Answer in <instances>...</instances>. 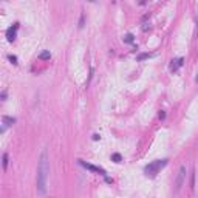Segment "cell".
<instances>
[{
    "mask_svg": "<svg viewBox=\"0 0 198 198\" xmlns=\"http://www.w3.org/2000/svg\"><path fill=\"white\" fill-rule=\"evenodd\" d=\"M48 173H50V160L47 150L40 153L39 166H37V193L45 195L47 193V183H48Z\"/></svg>",
    "mask_w": 198,
    "mask_h": 198,
    "instance_id": "cell-1",
    "label": "cell"
},
{
    "mask_svg": "<svg viewBox=\"0 0 198 198\" xmlns=\"http://www.w3.org/2000/svg\"><path fill=\"white\" fill-rule=\"evenodd\" d=\"M166 166H167V160H156V161L147 164L146 167H144V173H146L147 177H150V178H155L156 173H158L163 167H166Z\"/></svg>",
    "mask_w": 198,
    "mask_h": 198,
    "instance_id": "cell-2",
    "label": "cell"
},
{
    "mask_svg": "<svg viewBox=\"0 0 198 198\" xmlns=\"http://www.w3.org/2000/svg\"><path fill=\"white\" fill-rule=\"evenodd\" d=\"M184 179H186V166L183 164L178 170L177 178H175V193H178L181 190V187L184 186Z\"/></svg>",
    "mask_w": 198,
    "mask_h": 198,
    "instance_id": "cell-3",
    "label": "cell"
},
{
    "mask_svg": "<svg viewBox=\"0 0 198 198\" xmlns=\"http://www.w3.org/2000/svg\"><path fill=\"white\" fill-rule=\"evenodd\" d=\"M78 163H79L80 166H82V167L88 169V170H91V172H96V173H99V175H102V177H107L105 170H104V169H101V167H98V166L88 164V163H85V161H82V160H78Z\"/></svg>",
    "mask_w": 198,
    "mask_h": 198,
    "instance_id": "cell-4",
    "label": "cell"
},
{
    "mask_svg": "<svg viewBox=\"0 0 198 198\" xmlns=\"http://www.w3.org/2000/svg\"><path fill=\"white\" fill-rule=\"evenodd\" d=\"M17 30H19V23H14L12 26H10V28L6 30V37H8V40H10V42H14V40H16Z\"/></svg>",
    "mask_w": 198,
    "mask_h": 198,
    "instance_id": "cell-5",
    "label": "cell"
},
{
    "mask_svg": "<svg viewBox=\"0 0 198 198\" xmlns=\"http://www.w3.org/2000/svg\"><path fill=\"white\" fill-rule=\"evenodd\" d=\"M183 64H184V59H183V57H178V59L172 60V64H170L169 68H170V71H177V70H178V68H179V67H181Z\"/></svg>",
    "mask_w": 198,
    "mask_h": 198,
    "instance_id": "cell-6",
    "label": "cell"
},
{
    "mask_svg": "<svg viewBox=\"0 0 198 198\" xmlns=\"http://www.w3.org/2000/svg\"><path fill=\"white\" fill-rule=\"evenodd\" d=\"M2 121H3V125H6V127H8V125H12V124L16 122V119L11 118V116H3Z\"/></svg>",
    "mask_w": 198,
    "mask_h": 198,
    "instance_id": "cell-7",
    "label": "cell"
},
{
    "mask_svg": "<svg viewBox=\"0 0 198 198\" xmlns=\"http://www.w3.org/2000/svg\"><path fill=\"white\" fill-rule=\"evenodd\" d=\"M50 57H51V53H50V51H42L39 54V59H42V60H48Z\"/></svg>",
    "mask_w": 198,
    "mask_h": 198,
    "instance_id": "cell-8",
    "label": "cell"
},
{
    "mask_svg": "<svg viewBox=\"0 0 198 198\" xmlns=\"http://www.w3.org/2000/svg\"><path fill=\"white\" fill-rule=\"evenodd\" d=\"M133 40H135V36H133V34H130V33H129V34H125V36H124V42H125V43H132Z\"/></svg>",
    "mask_w": 198,
    "mask_h": 198,
    "instance_id": "cell-9",
    "label": "cell"
},
{
    "mask_svg": "<svg viewBox=\"0 0 198 198\" xmlns=\"http://www.w3.org/2000/svg\"><path fill=\"white\" fill-rule=\"evenodd\" d=\"M111 161H113V163H121V161H122V156L119 153H113L111 155Z\"/></svg>",
    "mask_w": 198,
    "mask_h": 198,
    "instance_id": "cell-10",
    "label": "cell"
},
{
    "mask_svg": "<svg viewBox=\"0 0 198 198\" xmlns=\"http://www.w3.org/2000/svg\"><path fill=\"white\" fill-rule=\"evenodd\" d=\"M2 164H3V170H6V167H8V153H3L2 155Z\"/></svg>",
    "mask_w": 198,
    "mask_h": 198,
    "instance_id": "cell-11",
    "label": "cell"
},
{
    "mask_svg": "<svg viewBox=\"0 0 198 198\" xmlns=\"http://www.w3.org/2000/svg\"><path fill=\"white\" fill-rule=\"evenodd\" d=\"M150 56H152L150 53H142V54L138 56V60H144V59H147V57H150Z\"/></svg>",
    "mask_w": 198,
    "mask_h": 198,
    "instance_id": "cell-12",
    "label": "cell"
},
{
    "mask_svg": "<svg viewBox=\"0 0 198 198\" xmlns=\"http://www.w3.org/2000/svg\"><path fill=\"white\" fill-rule=\"evenodd\" d=\"M190 187L192 189L195 187V175H193V173H192V177H190Z\"/></svg>",
    "mask_w": 198,
    "mask_h": 198,
    "instance_id": "cell-13",
    "label": "cell"
},
{
    "mask_svg": "<svg viewBox=\"0 0 198 198\" xmlns=\"http://www.w3.org/2000/svg\"><path fill=\"white\" fill-rule=\"evenodd\" d=\"M8 59H10V60L12 62V64H17V57H16V56H10Z\"/></svg>",
    "mask_w": 198,
    "mask_h": 198,
    "instance_id": "cell-14",
    "label": "cell"
},
{
    "mask_svg": "<svg viewBox=\"0 0 198 198\" xmlns=\"http://www.w3.org/2000/svg\"><path fill=\"white\" fill-rule=\"evenodd\" d=\"M84 26V14L80 16V20H79V28H82Z\"/></svg>",
    "mask_w": 198,
    "mask_h": 198,
    "instance_id": "cell-15",
    "label": "cell"
},
{
    "mask_svg": "<svg viewBox=\"0 0 198 198\" xmlns=\"http://www.w3.org/2000/svg\"><path fill=\"white\" fill-rule=\"evenodd\" d=\"M98 139H101V136H99L98 133H94V135H93V141H98Z\"/></svg>",
    "mask_w": 198,
    "mask_h": 198,
    "instance_id": "cell-16",
    "label": "cell"
},
{
    "mask_svg": "<svg viewBox=\"0 0 198 198\" xmlns=\"http://www.w3.org/2000/svg\"><path fill=\"white\" fill-rule=\"evenodd\" d=\"M5 99H6V91L3 90V91H2V101H5Z\"/></svg>",
    "mask_w": 198,
    "mask_h": 198,
    "instance_id": "cell-17",
    "label": "cell"
},
{
    "mask_svg": "<svg viewBox=\"0 0 198 198\" xmlns=\"http://www.w3.org/2000/svg\"><path fill=\"white\" fill-rule=\"evenodd\" d=\"M160 118H161V119H164V118H166V113H164V111H163V110H161V111H160Z\"/></svg>",
    "mask_w": 198,
    "mask_h": 198,
    "instance_id": "cell-18",
    "label": "cell"
},
{
    "mask_svg": "<svg viewBox=\"0 0 198 198\" xmlns=\"http://www.w3.org/2000/svg\"><path fill=\"white\" fill-rule=\"evenodd\" d=\"M195 80H197V84H198V74H197V78H195Z\"/></svg>",
    "mask_w": 198,
    "mask_h": 198,
    "instance_id": "cell-19",
    "label": "cell"
},
{
    "mask_svg": "<svg viewBox=\"0 0 198 198\" xmlns=\"http://www.w3.org/2000/svg\"><path fill=\"white\" fill-rule=\"evenodd\" d=\"M197 39H198V28H197Z\"/></svg>",
    "mask_w": 198,
    "mask_h": 198,
    "instance_id": "cell-20",
    "label": "cell"
},
{
    "mask_svg": "<svg viewBox=\"0 0 198 198\" xmlns=\"http://www.w3.org/2000/svg\"><path fill=\"white\" fill-rule=\"evenodd\" d=\"M90 2H94V0H90Z\"/></svg>",
    "mask_w": 198,
    "mask_h": 198,
    "instance_id": "cell-21",
    "label": "cell"
}]
</instances>
